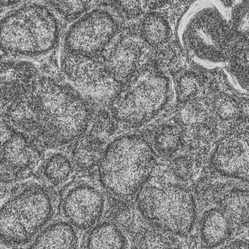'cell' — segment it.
I'll list each match as a JSON object with an SVG mask.
<instances>
[{"mask_svg":"<svg viewBox=\"0 0 249 249\" xmlns=\"http://www.w3.org/2000/svg\"><path fill=\"white\" fill-rule=\"evenodd\" d=\"M27 101V125L51 146L67 144L87 129L90 112L84 99L50 79L36 82Z\"/></svg>","mask_w":249,"mask_h":249,"instance_id":"6da1fadb","label":"cell"},{"mask_svg":"<svg viewBox=\"0 0 249 249\" xmlns=\"http://www.w3.org/2000/svg\"><path fill=\"white\" fill-rule=\"evenodd\" d=\"M231 30L230 10L222 0H196L180 17L177 36L195 64L214 70L228 63Z\"/></svg>","mask_w":249,"mask_h":249,"instance_id":"7a4b0ae2","label":"cell"},{"mask_svg":"<svg viewBox=\"0 0 249 249\" xmlns=\"http://www.w3.org/2000/svg\"><path fill=\"white\" fill-rule=\"evenodd\" d=\"M154 165L153 150L144 138L121 136L104 152L99 163L101 182L111 196L127 200L140 191Z\"/></svg>","mask_w":249,"mask_h":249,"instance_id":"3957f363","label":"cell"},{"mask_svg":"<svg viewBox=\"0 0 249 249\" xmlns=\"http://www.w3.org/2000/svg\"><path fill=\"white\" fill-rule=\"evenodd\" d=\"M58 37L56 18L39 4L23 6L0 21V48L15 55L47 53L55 48Z\"/></svg>","mask_w":249,"mask_h":249,"instance_id":"277c9868","label":"cell"},{"mask_svg":"<svg viewBox=\"0 0 249 249\" xmlns=\"http://www.w3.org/2000/svg\"><path fill=\"white\" fill-rule=\"evenodd\" d=\"M169 94L168 77L159 69L143 67L132 74L113 99L114 118L125 126L139 127L164 109Z\"/></svg>","mask_w":249,"mask_h":249,"instance_id":"5b68a950","label":"cell"},{"mask_svg":"<svg viewBox=\"0 0 249 249\" xmlns=\"http://www.w3.org/2000/svg\"><path fill=\"white\" fill-rule=\"evenodd\" d=\"M137 207L153 228L171 235H188L196 222L193 195L176 184L143 187L138 196Z\"/></svg>","mask_w":249,"mask_h":249,"instance_id":"8992f818","label":"cell"},{"mask_svg":"<svg viewBox=\"0 0 249 249\" xmlns=\"http://www.w3.org/2000/svg\"><path fill=\"white\" fill-rule=\"evenodd\" d=\"M118 31L115 18L105 10H93L77 20L69 31V52L93 56L105 49Z\"/></svg>","mask_w":249,"mask_h":249,"instance_id":"52a82bcc","label":"cell"},{"mask_svg":"<svg viewBox=\"0 0 249 249\" xmlns=\"http://www.w3.org/2000/svg\"><path fill=\"white\" fill-rule=\"evenodd\" d=\"M61 210L69 223L82 231L91 229L100 220L105 199L99 189L87 183H77L64 193Z\"/></svg>","mask_w":249,"mask_h":249,"instance_id":"ba28073f","label":"cell"},{"mask_svg":"<svg viewBox=\"0 0 249 249\" xmlns=\"http://www.w3.org/2000/svg\"><path fill=\"white\" fill-rule=\"evenodd\" d=\"M29 235L39 233L52 219L53 202L46 189L37 183H26L9 196Z\"/></svg>","mask_w":249,"mask_h":249,"instance_id":"9c48e42d","label":"cell"},{"mask_svg":"<svg viewBox=\"0 0 249 249\" xmlns=\"http://www.w3.org/2000/svg\"><path fill=\"white\" fill-rule=\"evenodd\" d=\"M215 171L249 183V130H235L216 145L212 158Z\"/></svg>","mask_w":249,"mask_h":249,"instance_id":"30bf717a","label":"cell"},{"mask_svg":"<svg viewBox=\"0 0 249 249\" xmlns=\"http://www.w3.org/2000/svg\"><path fill=\"white\" fill-rule=\"evenodd\" d=\"M36 75L33 64L0 51V109L29 94L36 85Z\"/></svg>","mask_w":249,"mask_h":249,"instance_id":"8fae6325","label":"cell"},{"mask_svg":"<svg viewBox=\"0 0 249 249\" xmlns=\"http://www.w3.org/2000/svg\"><path fill=\"white\" fill-rule=\"evenodd\" d=\"M39 155L32 143L22 135L9 137L0 149V181L18 180L37 163Z\"/></svg>","mask_w":249,"mask_h":249,"instance_id":"7c38bea8","label":"cell"},{"mask_svg":"<svg viewBox=\"0 0 249 249\" xmlns=\"http://www.w3.org/2000/svg\"><path fill=\"white\" fill-rule=\"evenodd\" d=\"M141 53L137 42L130 38L123 39L112 48L107 58L105 65L107 73L117 81H127L136 71Z\"/></svg>","mask_w":249,"mask_h":249,"instance_id":"4fadbf2b","label":"cell"},{"mask_svg":"<svg viewBox=\"0 0 249 249\" xmlns=\"http://www.w3.org/2000/svg\"><path fill=\"white\" fill-rule=\"evenodd\" d=\"M64 74L77 85L98 86L103 79L104 68L92 56L68 52L62 61Z\"/></svg>","mask_w":249,"mask_h":249,"instance_id":"5bb4252c","label":"cell"},{"mask_svg":"<svg viewBox=\"0 0 249 249\" xmlns=\"http://www.w3.org/2000/svg\"><path fill=\"white\" fill-rule=\"evenodd\" d=\"M78 236L74 226L65 221L54 222L39 232L29 249H77Z\"/></svg>","mask_w":249,"mask_h":249,"instance_id":"9a60e30c","label":"cell"},{"mask_svg":"<svg viewBox=\"0 0 249 249\" xmlns=\"http://www.w3.org/2000/svg\"><path fill=\"white\" fill-rule=\"evenodd\" d=\"M31 240L21 218L7 197L0 205V243L15 247L26 244Z\"/></svg>","mask_w":249,"mask_h":249,"instance_id":"2e32d148","label":"cell"},{"mask_svg":"<svg viewBox=\"0 0 249 249\" xmlns=\"http://www.w3.org/2000/svg\"><path fill=\"white\" fill-rule=\"evenodd\" d=\"M225 74L234 90L249 96V40L245 39L230 53Z\"/></svg>","mask_w":249,"mask_h":249,"instance_id":"e0dca14e","label":"cell"},{"mask_svg":"<svg viewBox=\"0 0 249 249\" xmlns=\"http://www.w3.org/2000/svg\"><path fill=\"white\" fill-rule=\"evenodd\" d=\"M231 221L223 211L212 209L205 213L200 225V236L209 248H214L226 242L231 236Z\"/></svg>","mask_w":249,"mask_h":249,"instance_id":"ac0fdd59","label":"cell"},{"mask_svg":"<svg viewBox=\"0 0 249 249\" xmlns=\"http://www.w3.org/2000/svg\"><path fill=\"white\" fill-rule=\"evenodd\" d=\"M126 245L125 236L118 225L105 222L90 231L86 249H125Z\"/></svg>","mask_w":249,"mask_h":249,"instance_id":"d6986e66","label":"cell"},{"mask_svg":"<svg viewBox=\"0 0 249 249\" xmlns=\"http://www.w3.org/2000/svg\"><path fill=\"white\" fill-rule=\"evenodd\" d=\"M103 154L102 142L94 136L82 138L73 149V158L76 165L85 171L93 169L100 163Z\"/></svg>","mask_w":249,"mask_h":249,"instance_id":"ffe728a7","label":"cell"},{"mask_svg":"<svg viewBox=\"0 0 249 249\" xmlns=\"http://www.w3.org/2000/svg\"><path fill=\"white\" fill-rule=\"evenodd\" d=\"M182 136L181 129L176 124H162L154 133L152 139L154 150L163 158L172 156L179 148Z\"/></svg>","mask_w":249,"mask_h":249,"instance_id":"44dd1931","label":"cell"},{"mask_svg":"<svg viewBox=\"0 0 249 249\" xmlns=\"http://www.w3.org/2000/svg\"><path fill=\"white\" fill-rule=\"evenodd\" d=\"M141 32L143 39L152 47L164 45L171 35L169 23L158 13H149L145 16Z\"/></svg>","mask_w":249,"mask_h":249,"instance_id":"7402d4cb","label":"cell"},{"mask_svg":"<svg viewBox=\"0 0 249 249\" xmlns=\"http://www.w3.org/2000/svg\"><path fill=\"white\" fill-rule=\"evenodd\" d=\"M174 235L158 229L138 232L130 249H181Z\"/></svg>","mask_w":249,"mask_h":249,"instance_id":"603a6c76","label":"cell"},{"mask_svg":"<svg viewBox=\"0 0 249 249\" xmlns=\"http://www.w3.org/2000/svg\"><path fill=\"white\" fill-rule=\"evenodd\" d=\"M223 212L231 222L240 226L249 225V193H230L222 202Z\"/></svg>","mask_w":249,"mask_h":249,"instance_id":"cb8c5ba5","label":"cell"},{"mask_svg":"<svg viewBox=\"0 0 249 249\" xmlns=\"http://www.w3.org/2000/svg\"><path fill=\"white\" fill-rule=\"evenodd\" d=\"M72 172L71 161L66 155L57 153L51 155L43 165V174L46 179L55 186L64 184Z\"/></svg>","mask_w":249,"mask_h":249,"instance_id":"d4e9b609","label":"cell"},{"mask_svg":"<svg viewBox=\"0 0 249 249\" xmlns=\"http://www.w3.org/2000/svg\"><path fill=\"white\" fill-rule=\"evenodd\" d=\"M229 10L231 29L249 40V0H232Z\"/></svg>","mask_w":249,"mask_h":249,"instance_id":"484cf974","label":"cell"},{"mask_svg":"<svg viewBox=\"0 0 249 249\" xmlns=\"http://www.w3.org/2000/svg\"><path fill=\"white\" fill-rule=\"evenodd\" d=\"M120 10L128 17H136L166 4L170 0H114Z\"/></svg>","mask_w":249,"mask_h":249,"instance_id":"4316f807","label":"cell"},{"mask_svg":"<svg viewBox=\"0 0 249 249\" xmlns=\"http://www.w3.org/2000/svg\"><path fill=\"white\" fill-rule=\"evenodd\" d=\"M185 137L187 143L194 149L204 148L212 143L214 137V131L208 124H195L190 126Z\"/></svg>","mask_w":249,"mask_h":249,"instance_id":"83f0119b","label":"cell"},{"mask_svg":"<svg viewBox=\"0 0 249 249\" xmlns=\"http://www.w3.org/2000/svg\"><path fill=\"white\" fill-rule=\"evenodd\" d=\"M200 89L198 77L193 73H185L177 81V97L180 102H189L198 93Z\"/></svg>","mask_w":249,"mask_h":249,"instance_id":"f1b7e54d","label":"cell"},{"mask_svg":"<svg viewBox=\"0 0 249 249\" xmlns=\"http://www.w3.org/2000/svg\"><path fill=\"white\" fill-rule=\"evenodd\" d=\"M55 10L67 18L80 16L89 7L91 0H47Z\"/></svg>","mask_w":249,"mask_h":249,"instance_id":"f546056e","label":"cell"},{"mask_svg":"<svg viewBox=\"0 0 249 249\" xmlns=\"http://www.w3.org/2000/svg\"><path fill=\"white\" fill-rule=\"evenodd\" d=\"M207 116L206 107L198 101H189L182 111V120L189 125L203 124Z\"/></svg>","mask_w":249,"mask_h":249,"instance_id":"4dcf8cb0","label":"cell"},{"mask_svg":"<svg viewBox=\"0 0 249 249\" xmlns=\"http://www.w3.org/2000/svg\"><path fill=\"white\" fill-rule=\"evenodd\" d=\"M216 115L222 121L231 122L239 117L240 108L233 99L226 96L219 98L216 104Z\"/></svg>","mask_w":249,"mask_h":249,"instance_id":"1f68e13d","label":"cell"},{"mask_svg":"<svg viewBox=\"0 0 249 249\" xmlns=\"http://www.w3.org/2000/svg\"><path fill=\"white\" fill-rule=\"evenodd\" d=\"M172 171L178 179L187 181L194 174V162L188 157H180L173 162Z\"/></svg>","mask_w":249,"mask_h":249,"instance_id":"d6a6232c","label":"cell"},{"mask_svg":"<svg viewBox=\"0 0 249 249\" xmlns=\"http://www.w3.org/2000/svg\"><path fill=\"white\" fill-rule=\"evenodd\" d=\"M226 249H249V244L247 241H235L228 246Z\"/></svg>","mask_w":249,"mask_h":249,"instance_id":"836d02e7","label":"cell"},{"mask_svg":"<svg viewBox=\"0 0 249 249\" xmlns=\"http://www.w3.org/2000/svg\"><path fill=\"white\" fill-rule=\"evenodd\" d=\"M19 0H0V5H9V4H14Z\"/></svg>","mask_w":249,"mask_h":249,"instance_id":"e575fe53","label":"cell"},{"mask_svg":"<svg viewBox=\"0 0 249 249\" xmlns=\"http://www.w3.org/2000/svg\"><path fill=\"white\" fill-rule=\"evenodd\" d=\"M212 249V248H209V247H208L207 249Z\"/></svg>","mask_w":249,"mask_h":249,"instance_id":"d590c367","label":"cell"}]
</instances>
